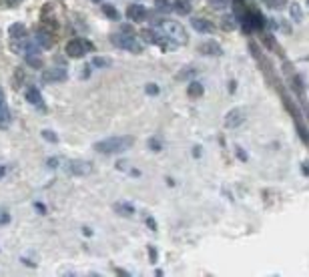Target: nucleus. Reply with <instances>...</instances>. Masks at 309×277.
<instances>
[{"label":"nucleus","mask_w":309,"mask_h":277,"mask_svg":"<svg viewBox=\"0 0 309 277\" xmlns=\"http://www.w3.org/2000/svg\"><path fill=\"white\" fill-rule=\"evenodd\" d=\"M92 2H102V0H92Z\"/></svg>","instance_id":"58836bf2"},{"label":"nucleus","mask_w":309,"mask_h":277,"mask_svg":"<svg viewBox=\"0 0 309 277\" xmlns=\"http://www.w3.org/2000/svg\"><path fill=\"white\" fill-rule=\"evenodd\" d=\"M115 211L121 213V215H125V217H131V215L135 213V209H133L131 205H127V203H117V205H115Z\"/></svg>","instance_id":"6ab92c4d"},{"label":"nucleus","mask_w":309,"mask_h":277,"mask_svg":"<svg viewBox=\"0 0 309 277\" xmlns=\"http://www.w3.org/2000/svg\"><path fill=\"white\" fill-rule=\"evenodd\" d=\"M149 259H151V263L157 261V251H154V247H153V245H149Z\"/></svg>","instance_id":"7c9ffc66"},{"label":"nucleus","mask_w":309,"mask_h":277,"mask_svg":"<svg viewBox=\"0 0 309 277\" xmlns=\"http://www.w3.org/2000/svg\"><path fill=\"white\" fill-rule=\"evenodd\" d=\"M154 4H157L161 10H167V8H171V2H169V0H154Z\"/></svg>","instance_id":"c85d7f7f"},{"label":"nucleus","mask_w":309,"mask_h":277,"mask_svg":"<svg viewBox=\"0 0 309 277\" xmlns=\"http://www.w3.org/2000/svg\"><path fill=\"white\" fill-rule=\"evenodd\" d=\"M8 36H10V40H20V38H24V36H26V26H24L22 22H14V24L8 28Z\"/></svg>","instance_id":"2eb2a0df"},{"label":"nucleus","mask_w":309,"mask_h":277,"mask_svg":"<svg viewBox=\"0 0 309 277\" xmlns=\"http://www.w3.org/2000/svg\"><path fill=\"white\" fill-rule=\"evenodd\" d=\"M34 42H36L40 48H53V44H55V40H53V36H50V32H46L44 28H42V30H36Z\"/></svg>","instance_id":"9d476101"},{"label":"nucleus","mask_w":309,"mask_h":277,"mask_svg":"<svg viewBox=\"0 0 309 277\" xmlns=\"http://www.w3.org/2000/svg\"><path fill=\"white\" fill-rule=\"evenodd\" d=\"M199 52L207 54V57H219V54H221L223 50H221V46H219L217 42H213V40H207V42L199 44Z\"/></svg>","instance_id":"9b49d317"},{"label":"nucleus","mask_w":309,"mask_h":277,"mask_svg":"<svg viewBox=\"0 0 309 277\" xmlns=\"http://www.w3.org/2000/svg\"><path fill=\"white\" fill-rule=\"evenodd\" d=\"M34 207H36V211H40V213H44V211H46V207H44V205H40V203H36Z\"/></svg>","instance_id":"c9c22d12"},{"label":"nucleus","mask_w":309,"mask_h":277,"mask_svg":"<svg viewBox=\"0 0 309 277\" xmlns=\"http://www.w3.org/2000/svg\"><path fill=\"white\" fill-rule=\"evenodd\" d=\"M307 2H309V0H307Z\"/></svg>","instance_id":"a19ab883"},{"label":"nucleus","mask_w":309,"mask_h":277,"mask_svg":"<svg viewBox=\"0 0 309 277\" xmlns=\"http://www.w3.org/2000/svg\"><path fill=\"white\" fill-rule=\"evenodd\" d=\"M133 145H135L133 137H109L105 141L94 143V151H98L102 155H117V153H123L127 149H131Z\"/></svg>","instance_id":"f257e3e1"},{"label":"nucleus","mask_w":309,"mask_h":277,"mask_svg":"<svg viewBox=\"0 0 309 277\" xmlns=\"http://www.w3.org/2000/svg\"><path fill=\"white\" fill-rule=\"evenodd\" d=\"M20 2H22V0H4V4H6V6H18Z\"/></svg>","instance_id":"473e14b6"},{"label":"nucleus","mask_w":309,"mask_h":277,"mask_svg":"<svg viewBox=\"0 0 309 277\" xmlns=\"http://www.w3.org/2000/svg\"><path fill=\"white\" fill-rule=\"evenodd\" d=\"M149 149L154 151V153L161 151V141H157V139H149Z\"/></svg>","instance_id":"bb28decb"},{"label":"nucleus","mask_w":309,"mask_h":277,"mask_svg":"<svg viewBox=\"0 0 309 277\" xmlns=\"http://www.w3.org/2000/svg\"><path fill=\"white\" fill-rule=\"evenodd\" d=\"M157 24L163 28V32L169 36V38H173L177 44H183L185 40H187V34H185V30H183V26L179 24V22H173V20H157Z\"/></svg>","instance_id":"7ed1b4c3"},{"label":"nucleus","mask_w":309,"mask_h":277,"mask_svg":"<svg viewBox=\"0 0 309 277\" xmlns=\"http://www.w3.org/2000/svg\"><path fill=\"white\" fill-rule=\"evenodd\" d=\"M67 77H69L67 69H63V67H55V69L42 73V81L44 83H63V81H67Z\"/></svg>","instance_id":"6e6552de"},{"label":"nucleus","mask_w":309,"mask_h":277,"mask_svg":"<svg viewBox=\"0 0 309 277\" xmlns=\"http://www.w3.org/2000/svg\"><path fill=\"white\" fill-rule=\"evenodd\" d=\"M203 92H205V89H203L201 83H191V85L187 87V94H189L191 98H199V96H203Z\"/></svg>","instance_id":"dca6fc26"},{"label":"nucleus","mask_w":309,"mask_h":277,"mask_svg":"<svg viewBox=\"0 0 309 277\" xmlns=\"http://www.w3.org/2000/svg\"><path fill=\"white\" fill-rule=\"evenodd\" d=\"M145 91H147V94H151V96H153V94H159V91H161V89H159V85H154V83H149Z\"/></svg>","instance_id":"393cba45"},{"label":"nucleus","mask_w":309,"mask_h":277,"mask_svg":"<svg viewBox=\"0 0 309 277\" xmlns=\"http://www.w3.org/2000/svg\"><path fill=\"white\" fill-rule=\"evenodd\" d=\"M10 123V110H8V104H6V96H4V91L0 87V127H6Z\"/></svg>","instance_id":"1a4fd4ad"},{"label":"nucleus","mask_w":309,"mask_h":277,"mask_svg":"<svg viewBox=\"0 0 309 277\" xmlns=\"http://www.w3.org/2000/svg\"><path fill=\"white\" fill-rule=\"evenodd\" d=\"M223 22H225V24H223L225 28H229V30L233 28V24H231V22H233V18H231V16H225V18H223Z\"/></svg>","instance_id":"2f4dec72"},{"label":"nucleus","mask_w":309,"mask_h":277,"mask_svg":"<svg viewBox=\"0 0 309 277\" xmlns=\"http://www.w3.org/2000/svg\"><path fill=\"white\" fill-rule=\"evenodd\" d=\"M111 40H113L115 46L125 48V50H131V52H135V54H141V52H143V44H141L139 38H135L131 32H119V34H113Z\"/></svg>","instance_id":"f03ea898"},{"label":"nucleus","mask_w":309,"mask_h":277,"mask_svg":"<svg viewBox=\"0 0 309 277\" xmlns=\"http://www.w3.org/2000/svg\"><path fill=\"white\" fill-rule=\"evenodd\" d=\"M145 16H147V10H145V6H141V4H131V6L127 8V18L133 20V22H141Z\"/></svg>","instance_id":"f8f14e48"},{"label":"nucleus","mask_w":309,"mask_h":277,"mask_svg":"<svg viewBox=\"0 0 309 277\" xmlns=\"http://www.w3.org/2000/svg\"><path fill=\"white\" fill-rule=\"evenodd\" d=\"M263 2L269 8H283V4L287 2V0H263Z\"/></svg>","instance_id":"5701e85b"},{"label":"nucleus","mask_w":309,"mask_h":277,"mask_svg":"<svg viewBox=\"0 0 309 277\" xmlns=\"http://www.w3.org/2000/svg\"><path fill=\"white\" fill-rule=\"evenodd\" d=\"M26 100H28L30 104H34L36 108H44L42 94L38 92V89H36V87H30V89H26Z\"/></svg>","instance_id":"ddd939ff"},{"label":"nucleus","mask_w":309,"mask_h":277,"mask_svg":"<svg viewBox=\"0 0 309 277\" xmlns=\"http://www.w3.org/2000/svg\"><path fill=\"white\" fill-rule=\"evenodd\" d=\"M193 75H195V71L189 67V69H183V73H179V75H177V79H179V81H183V79H189V77H193Z\"/></svg>","instance_id":"a878e982"},{"label":"nucleus","mask_w":309,"mask_h":277,"mask_svg":"<svg viewBox=\"0 0 309 277\" xmlns=\"http://www.w3.org/2000/svg\"><path fill=\"white\" fill-rule=\"evenodd\" d=\"M147 225H149L151 229H157V223H154V221H153V219H147Z\"/></svg>","instance_id":"f704fd0d"},{"label":"nucleus","mask_w":309,"mask_h":277,"mask_svg":"<svg viewBox=\"0 0 309 277\" xmlns=\"http://www.w3.org/2000/svg\"><path fill=\"white\" fill-rule=\"evenodd\" d=\"M191 26L197 30V32H205V34H209L215 30V26L209 22V20H205V18H193L191 20Z\"/></svg>","instance_id":"4468645a"},{"label":"nucleus","mask_w":309,"mask_h":277,"mask_svg":"<svg viewBox=\"0 0 309 277\" xmlns=\"http://www.w3.org/2000/svg\"><path fill=\"white\" fill-rule=\"evenodd\" d=\"M263 16L259 14V12H249V14H245L243 16V28L249 32V30H259V28H263Z\"/></svg>","instance_id":"423d86ee"},{"label":"nucleus","mask_w":309,"mask_h":277,"mask_svg":"<svg viewBox=\"0 0 309 277\" xmlns=\"http://www.w3.org/2000/svg\"><path fill=\"white\" fill-rule=\"evenodd\" d=\"M102 12H105L109 18H113V20H119V16H121L113 4H102Z\"/></svg>","instance_id":"aec40b11"},{"label":"nucleus","mask_w":309,"mask_h":277,"mask_svg":"<svg viewBox=\"0 0 309 277\" xmlns=\"http://www.w3.org/2000/svg\"><path fill=\"white\" fill-rule=\"evenodd\" d=\"M69 173L73 175H88L92 173V163L77 159V161H69Z\"/></svg>","instance_id":"0eeeda50"},{"label":"nucleus","mask_w":309,"mask_h":277,"mask_svg":"<svg viewBox=\"0 0 309 277\" xmlns=\"http://www.w3.org/2000/svg\"><path fill=\"white\" fill-rule=\"evenodd\" d=\"M173 8H175L179 14H189V12H191V0H175V2H173Z\"/></svg>","instance_id":"f3484780"},{"label":"nucleus","mask_w":309,"mask_h":277,"mask_svg":"<svg viewBox=\"0 0 309 277\" xmlns=\"http://www.w3.org/2000/svg\"><path fill=\"white\" fill-rule=\"evenodd\" d=\"M209 4L215 8V10H223L227 6V0H209Z\"/></svg>","instance_id":"b1692460"},{"label":"nucleus","mask_w":309,"mask_h":277,"mask_svg":"<svg viewBox=\"0 0 309 277\" xmlns=\"http://www.w3.org/2000/svg\"><path fill=\"white\" fill-rule=\"evenodd\" d=\"M289 12H291V18H293L295 22H299V20L303 18V10H301V6H299L297 2L289 4Z\"/></svg>","instance_id":"a211bd4d"},{"label":"nucleus","mask_w":309,"mask_h":277,"mask_svg":"<svg viewBox=\"0 0 309 277\" xmlns=\"http://www.w3.org/2000/svg\"><path fill=\"white\" fill-rule=\"evenodd\" d=\"M237 155H239V159H241V161H247V155L243 153V149H241V147L237 149Z\"/></svg>","instance_id":"72a5a7b5"},{"label":"nucleus","mask_w":309,"mask_h":277,"mask_svg":"<svg viewBox=\"0 0 309 277\" xmlns=\"http://www.w3.org/2000/svg\"><path fill=\"white\" fill-rule=\"evenodd\" d=\"M92 65H94V67H107V65H109V61H105V59H98V57H94V59H92Z\"/></svg>","instance_id":"c756f323"},{"label":"nucleus","mask_w":309,"mask_h":277,"mask_svg":"<svg viewBox=\"0 0 309 277\" xmlns=\"http://www.w3.org/2000/svg\"><path fill=\"white\" fill-rule=\"evenodd\" d=\"M59 163H61V161H59L57 157H50V159L46 161V167H48V169H57V167H59Z\"/></svg>","instance_id":"cd10ccee"},{"label":"nucleus","mask_w":309,"mask_h":277,"mask_svg":"<svg viewBox=\"0 0 309 277\" xmlns=\"http://www.w3.org/2000/svg\"><path fill=\"white\" fill-rule=\"evenodd\" d=\"M92 52L94 50V44L88 42V40H82V38H73L69 44H67V54L73 59H82L86 52Z\"/></svg>","instance_id":"20e7f679"},{"label":"nucleus","mask_w":309,"mask_h":277,"mask_svg":"<svg viewBox=\"0 0 309 277\" xmlns=\"http://www.w3.org/2000/svg\"><path fill=\"white\" fill-rule=\"evenodd\" d=\"M40 135H42V139H46L48 143H59V137H57L53 131H48V129H44Z\"/></svg>","instance_id":"4be33fe9"},{"label":"nucleus","mask_w":309,"mask_h":277,"mask_svg":"<svg viewBox=\"0 0 309 277\" xmlns=\"http://www.w3.org/2000/svg\"><path fill=\"white\" fill-rule=\"evenodd\" d=\"M305 61H309V57H305Z\"/></svg>","instance_id":"ea45409f"},{"label":"nucleus","mask_w":309,"mask_h":277,"mask_svg":"<svg viewBox=\"0 0 309 277\" xmlns=\"http://www.w3.org/2000/svg\"><path fill=\"white\" fill-rule=\"evenodd\" d=\"M303 173L309 175V163H303Z\"/></svg>","instance_id":"e433bc0d"},{"label":"nucleus","mask_w":309,"mask_h":277,"mask_svg":"<svg viewBox=\"0 0 309 277\" xmlns=\"http://www.w3.org/2000/svg\"><path fill=\"white\" fill-rule=\"evenodd\" d=\"M245 117H247L245 108H235V110H231V113H227V117H225V127H227V129H237L239 125L245 123Z\"/></svg>","instance_id":"39448f33"},{"label":"nucleus","mask_w":309,"mask_h":277,"mask_svg":"<svg viewBox=\"0 0 309 277\" xmlns=\"http://www.w3.org/2000/svg\"><path fill=\"white\" fill-rule=\"evenodd\" d=\"M4 171H6L4 167H0V177H2V175H4Z\"/></svg>","instance_id":"4c0bfd02"},{"label":"nucleus","mask_w":309,"mask_h":277,"mask_svg":"<svg viewBox=\"0 0 309 277\" xmlns=\"http://www.w3.org/2000/svg\"><path fill=\"white\" fill-rule=\"evenodd\" d=\"M26 63L30 67H34V69H42V61L36 59V54H26Z\"/></svg>","instance_id":"412c9836"}]
</instances>
